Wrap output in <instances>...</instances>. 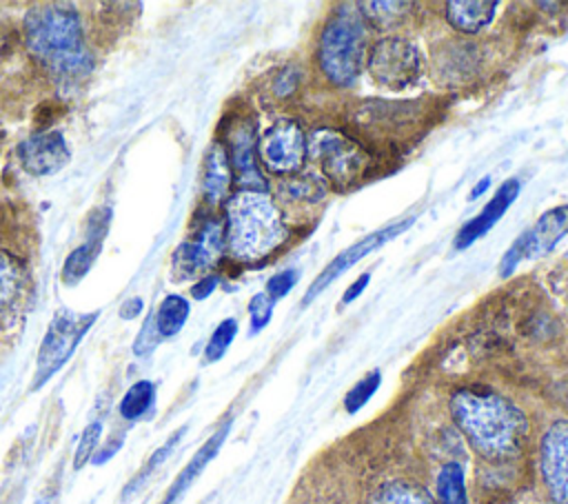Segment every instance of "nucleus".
<instances>
[{
    "label": "nucleus",
    "instance_id": "c85d7f7f",
    "mask_svg": "<svg viewBox=\"0 0 568 504\" xmlns=\"http://www.w3.org/2000/svg\"><path fill=\"white\" fill-rule=\"evenodd\" d=\"M235 333H237V322L231 320V317H229V320H222V322L217 324V329L213 331V335H211L206 349H204L206 362L220 360V357L224 355V351L229 349V344L233 342Z\"/></svg>",
    "mask_w": 568,
    "mask_h": 504
},
{
    "label": "nucleus",
    "instance_id": "58836bf2",
    "mask_svg": "<svg viewBox=\"0 0 568 504\" xmlns=\"http://www.w3.org/2000/svg\"><path fill=\"white\" fill-rule=\"evenodd\" d=\"M122 442H124V435H122V433H118V435H115V437H113V440H111V442H109V444H106V446H104V448L93 457V462H95V464H102L104 460H109V457H111V455L122 446Z\"/></svg>",
    "mask_w": 568,
    "mask_h": 504
},
{
    "label": "nucleus",
    "instance_id": "aec40b11",
    "mask_svg": "<svg viewBox=\"0 0 568 504\" xmlns=\"http://www.w3.org/2000/svg\"><path fill=\"white\" fill-rule=\"evenodd\" d=\"M231 175H233V169H231L229 153H226L224 144L213 142L209 147V153L204 160V180H202L204 195L211 204H217L220 200L226 198L229 187H231Z\"/></svg>",
    "mask_w": 568,
    "mask_h": 504
},
{
    "label": "nucleus",
    "instance_id": "1a4fd4ad",
    "mask_svg": "<svg viewBox=\"0 0 568 504\" xmlns=\"http://www.w3.org/2000/svg\"><path fill=\"white\" fill-rule=\"evenodd\" d=\"M95 313L75 317L69 311H60L51 324L49 331L42 340L40 353H38V366H36V377H33V389H40L73 353L75 344L84 335V331L93 324Z\"/></svg>",
    "mask_w": 568,
    "mask_h": 504
},
{
    "label": "nucleus",
    "instance_id": "393cba45",
    "mask_svg": "<svg viewBox=\"0 0 568 504\" xmlns=\"http://www.w3.org/2000/svg\"><path fill=\"white\" fill-rule=\"evenodd\" d=\"M186 317H189V302L180 295H169L158 311V320H155L158 335H164V337L175 335L186 322Z\"/></svg>",
    "mask_w": 568,
    "mask_h": 504
},
{
    "label": "nucleus",
    "instance_id": "cd10ccee",
    "mask_svg": "<svg viewBox=\"0 0 568 504\" xmlns=\"http://www.w3.org/2000/svg\"><path fill=\"white\" fill-rule=\"evenodd\" d=\"M379 382H382L379 371H373V373H368L366 377H362V380L346 393V397H344V409H346L348 413H357V411L373 397V393L377 391Z\"/></svg>",
    "mask_w": 568,
    "mask_h": 504
},
{
    "label": "nucleus",
    "instance_id": "a878e982",
    "mask_svg": "<svg viewBox=\"0 0 568 504\" xmlns=\"http://www.w3.org/2000/svg\"><path fill=\"white\" fill-rule=\"evenodd\" d=\"M153 397H155V389H153V384H151L149 380L135 382V384L124 393V397H122V402H120V415H122L124 420H135V417H140V415L151 406Z\"/></svg>",
    "mask_w": 568,
    "mask_h": 504
},
{
    "label": "nucleus",
    "instance_id": "ea45409f",
    "mask_svg": "<svg viewBox=\"0 0 568 504\" xmlns=\"http://www.w3.org/2000/svg\"><path fill=\"white\" fill-rule=\"evenodd\" d=\"M53 115H55V107H53V104H44V107H40V111L36 113V122H38L40 127H44V124L51 122Z\"/></svg>",
    "mask_w": 568,
    "mask_h": 504
},
{
    "label": "nucleus",
    "instance_id": "2eb2a0df",
    "mask_svg": "<svg viewBox=\"0 0 568 504\" xmlns=\"http://www.w3.org/2000/svg\"><path fill=\"white\" fill-rule=\"evenodd\" d=\"M568 235V204L546 211L532 229L519 235L524 260H535L555 249V244Z\"/></svg>",
    "mask_w": 568,
    "mask_h": 504
},
{
    "label": "nucleus",
    "instance_id": "7c9ffc66",
    "mask_svg": "<svg viewBox=\"0 0 568 504\" xmlns=\"http://www.w3.org/2000/svg\"><path fill=\"white\" fill-rule=\"evenodd\" d=\"M20 275L16 264L11 262V258L0 255V315L4 311L7 304H11V300L16 298V289H18Z\"/></svg>",
    "mask_w": 568,
    "mask_h": 504
},
{
    "label": "nucleus",
    "instance_id": "f03ea898",
    "mask_svg": "<svg viewBox=\"0 0 568 504\" xmlns=\"http://www.w3.org/2000/svg\"><path fill=\"white\" fill-rule=\"evenodd\" d=\"M286 238V224L266 191H240L226 204V242L235 258L260 260Z\"/></svg>",
    "mask_w": 568,
    "mask_h": 504
},
{
    "label": "nucleus",
    "instance_id": "f257e3e1",
    "mask_svg": "<svg viewBox=\"0 0 568 504\" xmlns=\"http://www.w3.org/2000/svg\"><path fill=\"white\" fill-rule=\"evenodd\" d=\"M450 413L470 446L490 462H506L524 448L528 435L524 411L493 391H457L450 397Z\"/></svg>",
    "mask_w": 568,
    "mask_h": 504
},
{
    "label": "nucleus",
    "instance_id": "2f4dec72",
    "mask_svg": "<svg viewBox=\"0 0 568 504\" xmlns=\"http://www.w3.org/2000/svg\"><path fill=\"white\" fill-rule=\"evenodd\" d=\"M100 433H102L100 420L91 422V424L84 429V433H82V437H80V444H78V448H75V457H73V466H75V468H82V466L89 462V457H91V453L95 451V444H98V440H100Z\"/></svg>",
    "mask_w": 568,
    "mask_h": 504
},
{
    "label": "nucleus",
    "instance_id": "c03bdc74",
    "mask_svg": "<svg viewBox=\"0 0 568 504\" xmlns=\"http://www.w3.org/2000/svg\"><path fill=\"white\" fill-rule=\"evenodd\" d=\"M566 258H568V251H566Z\"/></svg>",
    "mask_w": 568,
    "mask_h": 504
},
{
    "label": "nucleus",
    "instance_id": "c756f323",
    "mask_svg": "<svg viewBox=\"0 0 568 504\" xmlns=\"http://www.w3.org/2000/svg\"><path fill=\"white\" fill-rule=\"evenodd\" d=\"M184 431H186V426H180V429H178V431H175V433H173V435H171V437H169V440H166V442H164V444H162V446H160V448L149 457V462H146L144 471H140V475L129 484L126 495H129V493H133V491L140 486V482H144V477H146V475H151V473H153V471H155V468H158V466H160V464H162V462L173 453V448H175V446H178V442L182 440Z\"/></svg>",
    "mask_w": 568,
    "mask_h": 504
},
{
    "label": "nucleus",
    "instance_id": "9d476101",
    "mask_svg": "<svg viewBox=\"0 0 568 504\" xmlns=\"http://www.w3.org/2000/svg\"><path fill=\"white\" fill-rule=\"evenodd\" d=\"M226 133L229 162L242 191H266V180L257 167V131L253 120L237 118Z\"/></svg>",
    "mask_w": 568,
    "mask_h": 504
},
{
    "label": "nucleus",
    "instance_id": "4c0bfd02",
    "mask_svg": "<svg viewBox=\"0 0 568 504\" xmlns=\"http://www.w3.org/2000/svg\"><path fill=\"white\" fill-rule=\"evenodd\" d=\"M368 282H371V275L368 273H364V275H359L346 291H344V298H342V304H348V302H353L366 286H368Z\"/></svg>",
    "mask_w": 568,
    "mask_h": 504
},
{
    "label": "nucleus",
    "instance_id": "473e14b6",
    "mask_svg": "<svg viewBox=\"0 0 568 504\" xmlns=\"http://www.w3.org/2000/svg\"><path fill=\"white\" fill-rule=\"evenodd\" d=\"M275 302L268 298V293H257L251 304H248V313H251V333H257L260 329H264L271 320Z\"/></svg>",
    "mask_w": 568,
    "mask_h": 504
},
{
    "label": "nucleus",
    "instance_id": "6e6552de",
    "mask_svg": "<svg viewBox=\"0 0 568 504\" xmlns=\"http://www.w3.org/2000/svg\"><path fill=\"white\" fill-rule=\"evenodd\" d=\"M257 155L266 171L295 175L308 158V138L293 118L275 120L257 142Z\"/></svg>",
    "mask_w": 568,
    "mask_h": 504
},
{
    "label": "nucleus",
    "instance_id": "0eeeda50",
    "mask_svg": "<svg viewBox=\"0 0 568 504\" xmlns=\"http://www.w3.org/2000/svg\"><path fill=\"white\" fill-rule=\"evenodd\" d=\"M366 69L377 84L399 91L419 80L424 62L419 49L410 40L402 36H384L371 47Z\"/></svg>",
    "mask_w": 568,
    "mask_h": 504
},
{
    "label": "nucleus",
    "instance_id": "39448f33",
    "mask_svg": "<svg viewBox=\"0 0 568 504\" xmlns=\"http://www.w3.org/2000/svg\"><path fill=\"white\" fill-rule=\"evenodd\" d=\"M426 122V111L419 102H388L371 100L359 104L351 124L355 129V140L366 149L377 151H402L415 140H419Z\"/></svg>",
    "mask_w": 568,
    "mask_h": 504
},
{
    "label": "nucleus",
    "instance_id": "412c9836",
    "mask_svg": "<svg viewBox=\"0 0 568 504\" xmlns=\"http://www.w3.org/2000/svg\"><path fill=\"white\" fill-rule=\"evenodd\" d=\"M359 16L375 29L388 31L404 22V18L415 9V2H359Z\"/></svg>",
    "mask_w": 568,
    "mask_h": 504
},
{
    "label": "nucleus",
    "instance_id": "7ed1b4c3",
    "mask_svg": "<svg viewBox=\"0 0 568 504\" xmlns=\"http://www.w3.org/2000/svg\"><path fill=\"white\" fill-rule=\"evenodd\" d=\"M368 51L366 22L353 4H342L326 20L317 42V64L335 87H351L364 64Z\"/></svg>",
    "mask_w": 568,
    "mask_h": 504
},
{
    "label": "nucleus",
    "instance_id": "dca6fc26",
    "mask_svg": "<svg viewBox=\"0 0 568 504\" xmlns=\"http://www.w3.org/2000/svg\"><path fill=\"white\" fill-rule=\"evenodd\" d=\"M517 193H519V182H517V180L504 182V184L499 187V191L493 195V200H490L475 218H470V220L459 229V233H457V238H455V246H457V249H466V246H470L477 238H481L484 233H488V231L495 226V222L506 213V209L515 202Z\"/></svg>",
    "mask_w": 568,
    "mask_h": 504
},
{
    "label": "nucleus",
    "instance_id": "72a5a7b5",
    "mask_svg": "<svg viewBox=\"0 0 568 504\" xmlns=\"http://www.w3.org/2000/svg\"><path fill=\"white\" fill-rule=\"evenodd\" d=\"M295 282H297V271H295V269H286V271L275 273V275L268 280V284H266L268 298H271L273 302L280 300V298H284V295L293 289Z\"/></svg>",
    "mask_w": 568,
    "mask_h": 504
},
{
    "label": "nucleus",
    "instance_id": "20e7f679",
    "mask_svg": "<svg viewBox=\"0 0 568 504\" xmlns=\"http://www.w3.org/2000/svg\"><path fill=\"white\" fill-rule=\"evenodd\" d=\"M29 47L55 73L78 78L91 69V58L82 49L80 27L71 11L49 7L33 9L27 20Z\"/></svg>",
    "mask_w": 568,
    "mask_h": 504
},
{
    "label": "nucleus",
    "instance_id": "ddd939ff",
    "mask_svg": "<svg viewBox=\"0 0 568 504\" xmlns=\"http://www.w3.org/2000/svg\"><path fill=\"white\" fill-rule=\"evenodd\" d=\"M224 244V229L220 224V220H209L195 235V240L184 242L175 255H173V264H175V273L180 278L193 275L206 266H211L222 251Z\"/></svg>",
    "mask_w": 568,
    "mask_h": 504
},
{
    "label": "nucleus",
    "instance_id": "37998d69",
    "mask_svg": "<svg viewBox=\"0 0 568 504\" xmlns=\"http://www.w3.org/2000/svg\"><path fill=\"white\" fill-rule=\"evenodd\" d=\"M36 504H55V491L53 488H47L38 500Z\"/></svg>",
    "mask_w": 568,
    "mask_h": 504
},
{
    "label": "nucleus",
    "instance_id": "5701e85b",
    "mask_svg": "<svg viewBox=\"0 0 568 504\" xmlns=\"http://www.w3.org/2000/svg\"><path fill=\"white\" fill-rule=\"evenodd\" d=\"M435 493L439 504H468L464 468L457 462H448L439 468L435 480Z\"/></svg>",
    "mask_w": 568,
    "mask_h": 504
},
{
    "label": "nucleus",
    "instance_id": "a211bd4d",
    "mask_svg": "<svg viewBox=\"0 0 568 504\" xmlns=\"http://www.w3.org/2000/svg\"><path fill=\"white\" fill-rule=\"evenodd\" d=\"M433 67L437 69V75L446 84H462L466 78H470L473 69L477 67L475 58V44L466 42H453L433 56Z\"/></svg>",
    "mask_w": 568,
    "mask_h": 504
},
{
    "label": "nucleus",
    "instance_id": "4468645a",
    "mask_svg": "<svg viewBox=\"0 0 568 504\" xmlns=\"http://www.w3.org/2000/svg\"><path fill=\"white\" fill-rule=\"evenodd\" d=\"M22 167L31 173L44 175L53 173L60 167L67 164L69 160V149L62 140L60 133H42V135H31L24 140L18 149Z\"/></svg>",
    "mask_w": 568,
    "mask_h": 504
},
{
    "label": "nucleus",
    "instance_id": "4be33fe9",
    "mask_svg": "<svg viewBox=\"0 0 568 504\" xmlns=\"http://www.w3.org/2000/svg\"><path fill=\"white\" fill-rule=\"evenodd\" d=\"M328 182L313 171H300L295 175H288V180L282 182V193L288 202H302V204H315L326 195Z\"/></svg>",
    "mask_w": 568,
    "mask_h": 504
},
{
    "label": "nucleus",
    "instance_id": "c9c22d12",
    "mask_svg": "<svg viewBox=\"0 0 568 504\" xmlns=\"http://www.w3.org/2000/svg\"><path fill=\"white\" fill-rule=\"evenodd\" d=\"M521 260H524V251H521V240L517 238V240L513 242V246H510V249L504 253V258H501L499 275H501V278H508Z\"/></svg>",
    "mask_w": 568,
    "mask_h": 504
},
{
    "label": "nucleus",
    "instance_id": "f704fd0d",
    "mask_svg": "<svg viewBox=\"0 0 568 504\" xmlns=\"http://www.w3.org/2000/svg\"><path fill=\"white\" fill-rule=\"evenodd\" d=\"M297 80H300V78H297V71H295L293 67L282 69V71L277 73V78H275V84H273L275 95L284 98V95L293 93V91H295V87H297Z\"/></svg>",
    "mask_w": 568,
    "mask_h": 504
},
{
    "label": "nucleus",
    "instance_id": "9b49d317",
    "mask_svg": "<svg viewBox=\"0 0 568 504\" xmlns=\"http://www.w3.org/2000/svg\"><path fill=\"white\" fill-rule=\"evenodd\" d=\"M541 477L557 504H568V420H557L541 437Z\"/></svg>",
    "mask_w": 568,
    "mask_h": 504
},
{
    "label": "nucleus",
    "instance_id": "6ab92c4d",
    "mask_svg": "<svg viewBox=\"0 0 568 504\" xmlns=\"http://www.w3.org/2000/svg\"><path fill=\"white\" fill-rule=\"evenodd\" d=\"M495 9V0H453L446 4V20L462 33H477L490 24Z\"/></svg>",
    "mask_w": 568,
    "mask_h": 504
},
{
    "label": "nucleus",
    "instance_id": "a19ab883",
    "mask_svg": "<svg viewBox=\"0 0 568 504\" xmlns=\"http://www.w3.org/2000/svg\"><path fill=\"white\" fill-rule=\"evenodd\" d=\"M142 311V300H131L122 306V317H135Z\"/></svg>",
    "mask_w": 568,
    "mask_h": 504
},
{
    "label": "nucleus",
    "instance_id": "f3484780",
    "mask_svg": "<svg viewBox=\"0 0 568 504\" xmlns=\"http://www.w3.org/2000/svg\"><path fill=\"white\" fill-rule=\"evenodd\" d=\"M229 429H231V420H226L224 426H220V429L200 446V451L191 457V462L182 468V473H180V475L175 477V482L171 484V488H169V493H166V497H164V504H175V502L186 493V488L197 480V475L206 468V464L217 455L222 442H224L226 435H229Z\"/></svg>",
    "mask_w": 568,
    "mask_h": 504
},
{
    "label": "nucleus",
    "instance_id": "b1692460",
    "mask_svg": "<svg viewBox=\"0 0 568 504\" xmlns=\"http://www.w3.org/2000/svg\"><path fill=\"white\" fill-rule=\"evenodd\" d=\"M368 504H435L433 497L417 484L388 482L379 486Z\"/></svg>",
    "mask_w": 568,
    "mask_h": 504
},
{
    "label": "nucleus",
    "instance_id": "f8f14e48",
    "mask_svg": "<svg viewBox=\"0 0 568 504\" xmlns=\"http://www.w3.org/2000/svg\"><path fill=\"white\" fill-rule=\"evenodd\" d=\"M410 224H413L410 218H408V220H402V222H393V224H388V226H384V229H379V231L368 233L366 238H362L359 242L351 244L346 251H342L339 255H335V258L324 266V271L313 280V284L308 286V291H306V295H304V304H308L311 300H315V298H317L333 280H337L344 271H348L353 264H357V262H359L362 258H366L371 251L379 249L382 244H386L388 240H393L395 235H399L402 231H406Z\"/></svg>",
    "mask_w": 568,
    "mask_h": 504
},
{
    "label": "nucleus",
    "instance_id": "79ce46f5",
    "mask_svg": "<svg viewBox=\"0 0 568 504\" xmlns=\"http://www.w3.org/2000/svg\"><path fill=\"white\" fill-rule=\"evenodd\" d=\"M488 187H490V178H488V175H484V178L475 184V189L470 191V195H468V198H470V200H477V198H479Z\"/></svg>",
    "mask_w": 568,
    "mask_h": 504
},
{
    "label": "nucleus",
    "instance_id": "423d86ee",
    "mask_svg": "<svg viewBox=\"0 0 568 504\" xmlns=\"http://www.w3.org/2000/svg\"><path fill=\"white\" fill-rule=\"evenodd\" d=\"M308 155L320 162L322 178L339 189L357 187L371 171L373 153L355 138L320 129L308 138Z\"/></svg>",
    "mask_w": 568,
    "mask_h": 504
},
{
    "label": "nucleus",
    "instance_id": "e433bc0d",
    "mask_svg": "<svg viewBox=\"0 0 568 504\" xmlns=\"http://www.w3.org/2000/svg\"><path fill=\"white\" fill-rule=\"evenodd\" d=\"M215 286H217V275H204V278H202L200 282H195V286L191 289V295L197 298V300H202V298L211 295Z\"/></svg>",
    "mask_w": 568,
    "mask_h": 504
},
{
    "label": "nucleus",
    "instance_id": "bb28decb",
    "mask_svg": "<svg viewBox=\"0 0 568 504\" xmlns=\"http://www.w3.org/2000/svg\"><path fill=\"white\" fill-rule=\"evenodd\" d=\"M98 249H100V244L87 242V244L78 246V249L67 258L64 269H62V278H64L67 284L78 282V280L91 269V264H93V260H95V255H98Z\"/></svg>",
    "mask_w": 568,
    "mask_h": 504
}]
</instances>
